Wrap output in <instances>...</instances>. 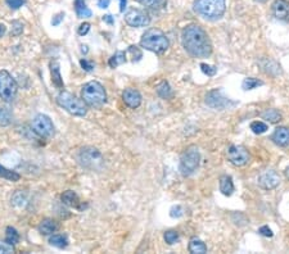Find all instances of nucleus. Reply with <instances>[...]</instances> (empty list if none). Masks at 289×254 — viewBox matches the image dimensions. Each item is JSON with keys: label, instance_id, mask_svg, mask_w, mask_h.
Here are the masks:
<instances>
[{"label": "nucleus", "instance_id": "obj_1", "mask_svg": "<svg viewBox=\"0 0 289 254\" xmlns=\"http://www.w3.org/2000/svg\"><path fill=\"white\" fill-rule=\"evenodd\" d=\"M183 46L194 58H207L212 54V44L207 32L198 24L185 27L181 34Z\"/></svg>", "mask_w": 289, "mask_h": 254}, {"label": "nucleus", "instance_id": "obj_2", "mask_svg": "<svg viewBox=\"0 0 289 254\" xmlns=\"http://www.w3.org/2000/svg\"><path fill=\"white\" fill-rule=\"evenodd\" d=\"M140 46L146 50L153 52V53H163L170 48V41L167 36L158 29H151L146 31V34L141 36Z\"/></svg>", "mask_w": 289, "mask_h": 254}, {"label": "nucleus", "instance_id": "obj_3", "mask_svg": "<svg viewBox=\"0 0 289 254\" xmlns=\"http://www.w3.org/2000/svg\"><path fill=\"white\" fill-rule=\"evenodd\" d=\"M225 0H196L193 9L196 13L210 21L221 18L225 13Z\"/></svg>", "mask_w": 289, "mask_h": 254}, {"label": "nucleus", "instance_id": "obj_4", "mask_svg": "<svg viewBox=\"0 0 289 254\" xmlns=\"http://www.w3.org/2000/svg\"><path fill=\"white\" fill-rule=\"evenodd\" d=\"M76 159L81 167L90 171H101L104 166V159L101 151L93 146H85L80 149L76 154Z\"/></svg>", "mask_w": 289, "mask_h": 254}, {"label": "nucleus", "instance_id": "obj_5", "mask_svg": "<svg viewBox=\"0 0 289 254\" xmlns=\"http://www.w3.org/2000/svg\"><path fill=\"white\" fill-rule=\"evenodd\" d=\"M82 100L89 107H101L107 101V93L103 85L98 81H90L84 85L81 91Z\"/></svg>", "mask_w": 289, "mask_h": 254}, {"label": "nucleus", "instance_id": "obj_6", "mask_svg": "<svg viewBox=\"0 0 289 254\" xmlns=\"http://www.w3.org/2000/svg\"><path fill=\"white\" fill-rule=\"evenodd\" d=\"M57 103H58V106L61 107V108L66 109L72 116L84 117L88 113L85 101L76 98V96L72 93H69V91L62 90L61 93L57 95Z\"/></svg>", "mask_w": 289, "mask_h": 254}, {"label": "nucleus", "instance_id": "obj_7", "mask_svg": "<svg viewBox=\"0 0 289 254\" xmlns=\"http://www.w3.org/2000/svg\"><path fill=\"white\" fill-rule=\"evenodd\" d=\"M18 93V85H17L16 80L12 77L6 69L0 71V99L7 103L13 101L14 98Z\"/></svg>", "mask_w": 289, "mask_h": 254}, {"label": "nucleus", "instance_id": "obj_8", "mask_svg": "<svg viewBox=\"0 0 289 254\" xmlns=\"http://www.w3.org/2000/svg\"><path fill=\"white\" fill-rule=\"evenodd\" d=\"M199 161H201V156H199L198 148L197 146H189L180 158L179 169H180L181 175L189 176L196 172V169L199 166Z\"/></svg>", "mask_w": 289, "mask_h": 254}, {"label": "nucleus", "instance_id": "obj_9", "mask_svg": "<svg viewBox=\"0 0 289 254\" xmlns=\"http://www.w3.org/2000/svg\"><path fill=\"white\" fill-rule=\"evenodd\" d=\"M32 129L41 138H52L56 134V127L53 122L45 114H37L32 121Z\"/></svg>", "mask_w": 289, "mask_h": 254}, {"label": "nucleus", "instance_id": "obj_10", "mask_svg": "<svg viewBox=\"0 0 289 254\" xmlns=\"http://www.w3.org/2000/svg\"><path fill=\"white\" fill-rule=\"evenodd\" d=\"M125 22L131 27H146L151 23V17L143 9H130L125 14Z\"/></svg>", "mask_w": 289, "mask_h": 254}, {"label": "nucleus", "instance_id": "obj_11", "mask_svg": "<svg viewBox=\"0 0 289 254\" xmlns=\"http://www.w3.org/2000/svg\"><path fill=\"white\" fill-rule=\"evenodd\" d=\"M228 159L234 166L242 167L250 161V153H248V150L244 146L231 145L228 149Z\"/></svg>", "mask_w": 289, "mask_h": 254}, {"label": "nucleus", "instance_id": "obj_12", "mask_svg": "<svg viewBox=\"0 0 289 254\" xmlns=\"http://www.w3.org/2000/svg\"><path fill=\"white\" fill-rule=\"evenodd\" d=\"M206 104L213 109H225L229 106V99L220 90H212L206 95Z\"/></svg>", "mask_w": 289, "mask_h": 254}, {"label": "nucleus", "instance_id": "obj_13", "mask_svg": "<svg viewBox=\"0 0 289 254\" xmlns=\"http://www.w3.org/2000/svg\"><path fill=\"white\" fill-rule=\"evenodd\" d=\"M279 184H280V176L275 171H266L258 177V185L265 190L275 189Z\"/></svg>", "mask_w": 289, "mask_h": 254}, {"label": "nucleus", "instance_id": "obj_14", "mask_svg": "<svg viewBox=\"0 0 289 254\" xmlns=\"http://www.w3.org/2000/svg\"><path fill=\"white\" fill-rule=\"evenodd\" d=\"M271 9L276 19H280V21L289 19V3L286 0H275L271 6Z\"/></svg>", "mask_w": 289, "mask_h": 254}, {"label": "nucleus", "instance_id": "obj_15", "mask_svg": "<svg viewBox=\"0 0 289 254\" xmlns=\"http://www.w3.org/2000/svg\"><path fill=\"white\" fill-rule=\"evenodd\" d=\"M122 99H124V103L131 109L138 108L141 104V95L135 89H126V90L122 93Z\"/></svg>", "mask_w": 289, "mask_h": 254}, {"label": "nucleus", "instance_id": "obj_16", "mask_svg": "<svg viewBox=\"0 0 289 254\" xmlns=\"http://www.w3.org/2000/svg\"><path fill=\"white\" fill-rule=\"evenodd\" d=\"M271 140L279 146H288L289 145V127H279L274 131Z\"/></svg>", "mask_w": 289, "mask_h": 254}, {"label": "nucleus", "instance_id": "obj_17", "mask_svg": "<svg viewBox=\"0 0 289 254\" xmlns=\"http://www.w3.org/2000/svg\"><path fill=\"white\" fill-rule=\"evenodd\" d=\"M51 74H52V82L57 89H64L63 79L61 74V66H59L58 61L51 62Z\"/></svg>", "mask_w": 289, "mask_h": 254}, {"label": "nucleus", "instance_id": "obj_18", "mask_svg": "<svg viewBox=\"0 0 289 254\" xmlns=\"http://www.w3.org/2000/svg\"><path fill=\"white\" fill-rule=\"evenodd\" d=\"M58 228H59V225L57 221H54L53 218H45V220H43L41 222H40L37 230H39V233L41 234V235L46 236V235H52L53 233H56Z\"/></svg>", "mask_w": 289, "mask_h": 254}, {"label": "nucleus", "instance_id": "obj_19", "mask_svg": "<svg viewBox=\"0 0 289 254\" xmlns=\"http://www.w3.org/2000/svg\"><path fill=\"white\" fill-rule=\"evenodd\" d=\"M62 203L66 204V206L71 207V208H77V209H82L81 207V201H80L79 195H77L75 191L72 190H67L62 194L61 196Z\"/></svg>", "mask_w": 289, "mask_h": 254}, {"label": "nucleus", "instance_id": "obj_20", "mask_svg": "<svg viewBox=\"0 0 289 254\" xmlns=\"http://www.w3.org/2000/svg\"><path fill=\"white\" fill-rule=\"evenodd\" d=\"M220 191L226 196H230L234 191L233 179L228 175H224L220 177Z\"/></svg>", "mask_w": 289, "mask_h": 254}, {"label": "nucleus", "instance_id": "obj_21", "mask_svg": "<svg viewBox=\"0 0 289 254\" xmlns=\"http://www.w3.org/2000/svg\"><path fill=\"white\" fill-rule=\"evenodd\" d=\"M75 11L79 18H89L91 17V11L86 7L85 0H75Z\"/></svg>", "mask_w": 289, "mask_h": 254}, {"label": "nucleus", "instance_id": "obj_22", "mask_svg": "<svg viewBox=\"0 0 289 254\" xmlns=\"http://www.w3.org/2000/svg\"><path fill=\"white\" fill-rule=\"evenodd\" d=\"M189 251L193 254H203L207 251V246L198 238H193L189 241Z\"/></svg>", "mask_w": 289, "mask_h": 254}, {"label": "nucleus", "instance_id": "obj_23", "mask_svg": "<svg viewBox=\"0 0 289 254\" xmlns=\"http://www.w3.org/2000/svg\"><path fill=\"white\" fill-rule=\"evenodd\" d=\"M0 177L6 179V180L11 181V183H16V181H18L21 179V175L17 173L16 171H12V169H8L7 167L0 164Z\"/></svg>", "mask_w": 289, "mask_h": 254}, {"label": "nucleus", "instance_id": "obj_24", "mask_svg": "<svg viewBox=\"0 0 289 254\" xmlns=\"http://www.w3.org/2000/svg\"><path fill=\"white\" fill-rule=\"evenodd\" d=\"M126 58H128V57H126V52H117L116 54H113V56L109 58V67H111V68H117V67L121 66V64H124L128 61Z\"/></svg>", "mask_w": 289, "mask_h": 254}, {"label": "nucleus", "instance_id": "obj_25", "mask_svg": "<svg viewBox=\"0 0 289 254\" xmlns=\"http://www.w3.org/2000/svg\"><path fill=\"white\" fill-rule=\"evenodd\" d=\"M261 117L268 122H271V123H276V122L281 121V113L276 109H266L265 112L261 113Z\"/></svg>", "mask_w": 289, "mask_h": 254}, {"label": "nucleus", "instance_id": "obj_26", "mask_svg": "<svg viewBox=\"0 0 289 254\" xmlns=\"http://www.w3.org/2000/svg\"><path fill=\"white\" fill-rule=\"evenodd\" d=\"M157 94H158L162 99L173 98V89H171L170 84L163 81L161 85H158V86H157Z\"/></svg>", "mask_w": 289, "mask_h": 254}, {"label": "nucleus", "instance_id": "obj_27", "mask_svg": "<svg viewBox=\"0 0 289 254\" xmlns=\"http://www.w3.org/2000/svg\"><path fill=\"white\" fill-rule=\"evenodd\" d=\"M49 243L59 249H63L68 245V240H67V238L64 235H61V234H54V235H52L51 239H49Z\"/></svg>", "mask_w": 289, "mask_h": 254}, {"label": "nucleus", "instance_id": "obj_28", "mask_svg": "<svg viewBox=\"0 0 289 254\" xmlns=\"http://www.w3.org/2000/svg\"><path fill=\"white\" fill-rule=\"evenodd\" d=\"M13 114L8 108H0V127H7L12 123Z\"/></svg>", "mask_w": 289, "mask_h": 254}, {"label": "nucleus", "instance_id": "obj_29", "mask_svg": "<svg viewBox=\"0 0 289 254\" xmlns=\"http://www.w3.org/2000/svg\"><path fill=\"white\" fill-rule=\"evenodd\" d=\"M6 241H8V243L12 244V245H16V244H18L19 234H18V231H17L14 227H12V226H8V227H7Z\"/></svg>", "mask_w": 289, "mask_h": 254}, {"label": "nucleus", "instance_id": "obj_30", "mask_svg": "<svg viewBox=\"0 0 289 254\" xmlns=\"http://www.w3.org/2000/svg\"><path fill=\"white\" fill-rule=\"evenodd\" d=\"M261 85H263L262 81H260V80L257 79H253V77H248V79H244V81L242 82V88H243L244 90H253V89L258 88Z\"/></svg>", "mask_w": 289, "mask_h": 254}, {"label": "nucleus", "instance_id": "obj_31", "mask_svg": "<svg viewBox=\"0 0 289 254\" xmlns=\"http://www.w3.org/2000/svg\"><path fill=\"white\" fill-rule=\"evenodd\" d=\"M126 57L131 58L133 62H139L141 58H143V53H141L140 49L135 45L129 46V49L126 50Z\"/></svg>", "mask_w": 289, "mask_h": 254}, {"label": "nucleus", "instance_id": "obj_32", "mask_svg": "<svg viewBox=\"0 0 289 254\" xmlns=\"http://www.w3.org/2000/svg\"><path fill=\"white\" fill-rule=\"evenodd\" d=\"M26 201H27L26 194L21 190L16 191V193L13 194V196H12V204H13L14 207H23L25 204H26Z\"/></svg>", "mask_w": 289, "mask_h": 254}, {"label": "nucleus", "instance_id": "obj_33", "mask_svg": "<svg viewBox=\"0 0 289 254\" xmlns=\"http://www.w3.org/2000/svg\"><path fill=\"white\" fill-rule=\"evenodd\" d=\"M251 130L255 134H257V135H260V134H263L268 131V124L262 121H255L251 123Z\"/></svg>", "mask_w": 289, "mask_h": 254}, {"label": "nucleus", "instance_id": "obj_34", "mask_svg": "<svg viewBox=\"0 0 289 254\" xmlns=\"http://www.w3.org/2000/svg\"><path fill=\"white\" fill-rule=\"evenodd\" d=\"M164 241L167 244H170V245H173V244H175L176 241H179L178 231H174V230L166 231V233H164Z\"/></svg>", "mask_w": 289, "mask_h": 254}, {"label": "nucleus", "instance_id": "obj_35", "mask_svg": "<svg viewBox=\"0 0 289 254\" xmlns=\"http://www.w3.org/2000/svg\"><path fill=\"white\" fill-rule=\"evenodd\" d=\"M22 32H23V23H22V22H19V21L12 22L11 35H13V36H18V35H21Z\"/></svg>", "mask_w": 289, "mask_h": 254}, {"label": "nucleus", "instance_id": "obj_36", "mask_svg": "<svg viewBox=\"0 0 289 254\" xmlns=\"http://www.w3.org/2000/svg\"><path fill=\"white\" fill-rule=\"evenodd\" d=\"M14 253V245L9 244L8 241H0V254Z\"/></svg>", "mask_w": 289, "mask_h": 254}, {"label": "nucleus", "instance_id": "obj_37", "mask_svg": "<svg viewBox=\"0 0 289 254\" xmlns=\"http://www.w3.org/2000/svg\"><path fill=\"white\" fill-rule=\"evenodd\" d=\"M201 69L204 74H207V76H215L216 72H218V68L213 66H210V64H206V63H202L201 64Z\"/></svg>", "mask_w": 289, "mask_h": 254}, {"label": "nucleus", "instance_id": "obj_38", "mask_svg": "<svg viewBox=\"0 0 289 254\" xmlns=\"http://www.w3.org/2000/svg\"><path fill=\"white\" fill-rule=\"evenodd\" d=\"M139 4L147 7V8H156L161 4L162 0H136Z\"/></svg>", "mask_w": 289, "mask_h": 254}, {"label": "nucleus", "instance_id": "obj_39", "mask_svg": "<svg viewBox=\"0 0 289 254\" xmlns=\"http://www.w3.org/2000/svg\"><path fill=\"white\" fill-rule=\"evenodd\" d=\"M7 6L12 9H18L26 3V0H6Z\"/></svg>", "mask_w": 289, "mask_h": 254}, {"label": "nucleus", "instance_id": "obj_40", "mask_svg": "<svg viewBox=\"0 0 289 254\" xmlns=\"http://www.w3.org/2000/svg\"><path fill=\"white\" fill-rule=\"evenodd\" d=\"M170 216L173 218L181 217V216H183V208H181L180 206L173 207V208H171V211H170Z\"/></svg>", "mask_w": 289, "mask_h": 254}, {"label": "nucleus", "instance_id": "obj_41", "mask_svg": "<svg viewBox=\"0 0 289 254\" xmlns=\"http://www.w3.org/2000/svg\"><path fill=\"white\" fill-rule=\"evenodd\" d=\"M89 31H90V23H89V22H84V23H81L80 24L79 30H77L80 36H84V35L88 34Z\"/></svg>", "mask_w": 289, "mask_h": 254}, {"label": "nucleus", "instance_id": "obj_42", "mask_svg": "<svg viewBox=\"0 0 289 254\" xmlns=\"http://www.w3.org/2000/svg\"><path fill=\"white\" fill-rule=\"evenodd\" d=\"M80 64H81L82 69L86 72H91L94 69V64L91 63V62L86 61V59H81V61H80Z\"/></svg>", "mask_w": 289, "mask_h": 254}, {"label": "nucleus", "instance_id": "obj_43", "mask_svg": "<svg viewBox=\"0 0 289 254\" xmlns=\"http://www.w3.org/2000/svg\"><path fill=\"white\" fill-rule=\"evenodd\" d=\"M258 234L262 236H266V238H271V236L274 235L273 231H271V228L269 227V226H262V227L258 228Z\"/></svg>", "mask_w": 289, "mask_h": 254}, {"label": "nucleus", "instance_id": "obj_44", "mask_svg": "<svg viewBox=\"0 0 289 254\" xmlns=\"http://www.w3.org/2000/svg\"><path fill=\"white\" fill-rule=\"evenodd\" d=\"M63 19H64V13L56 14V16L53 17V19H52V24H53V26H58Z\"/></svg>", "mask_w": 289, "mask_h": 254}, {"label": "nucleus", "instance_id": "obj_45", "mask_svg": "<svg viewBox=\"0 0 289 254\" xmlns=\"http://www.w3.org/2000/svg\"><path fill=\"white\" fill-rule=\"evenodd\" d=\"M109 4H111V0H98V7L102 9L108 8Z\"/></svg>", "mask_w": 289, "mask_h": 254}, {"label": "nucleus", "instance_id": "obj_46", "mask_svg": "<svg viewBox=\"0 0 289 254\" xmlns=\"http://www.w3.org/2000/svg\"><path fill=\"white\" fill-rule=\"evenodd\" d=\"M119 2V12L124 13L126 9V6H128V0H118Z\"/></svg>", "mask_w": 289, "mask_h": 254}, {"label": "nucleus", "instance_id": "obj_47", "mask_svg": "<svg viewBox=\"0 0 289 254\" xmlns=\"http://www.w3.org/2000/svg\"><path fill=\"white\" fill-rule=\"evenodd\" d=\"M103 21L106 22V23H108V24H113L114 23V19H113V17L111 16V14H107V16H104L103 17Z\"/></svg>", "mask_w": 289, "mask_h": 254}, {"label": "nucleus", "instance_id": "obj_48", "mask_svg": "<svg viewBox=\"0 0 289 254\" xmlns=\"http://www.w3.org/2000/svg\"><path fill=\"white\" fill-rule=\"evenodd\" d=\"M4 34H6V26L3 23H0V37L3 36Z\"/></svg>", "mask_w": 289, "mask_h": 254}, {"label": "nucleus", "instance_id": "obj_49", "mask_svg": "<svg viewBox=\"0 0 289 254\" xmlns=\"http://www.w3.org/2000/svg\"><path fill=\"white\" fill-rule=\"evenodd\" d=\"M285 176L289 179V166L285 168Z\"/></svg>", "mask_w": 289, "mask_h": 254}, {"label": "nucleus", "instance_id": "obj_50", "mask_svg": "<svg viewBox=\"0 0 289 254\" xmlns=\"http://www.w3.org/2000/svg\"><path fill=\"white\" fill-rule=\"evenodd\" d=\"M256 2H258V3H263V2H266V0H256Z\"/></svg>", "mask_w": 289, "mask_h": 254}]
</instances>
